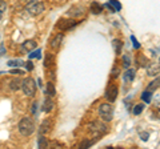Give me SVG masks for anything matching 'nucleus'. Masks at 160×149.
<instances>
[{"instance_id": "obj_1", "label": "nucleus", "mask_w": 160, "mask_h": 149, "mask_svg": "<svg viewBox=\"0 0 160 149\" xmlns=\"http://www.w3.org/2000/svg\"><path fill=\"white\" fill-rule=\"evenodd\" d=\"M19 132L22 133L23 136H31L35 132V123L31 117H23L22 120L19 121Z\"/></svg>"}, {"instance_id": "obj_2", "label": "nucleus", "mask_w": 160, "mask_h": 149, "mask_svg": "<svg viewBox=\"0 0 160 149\" xmlns=\"http://www.w3.org/2000/svg\"><path fill=\"white\" fill-rule=\"evenodd\" d=\"M99 115L102 117V120L107 121V123L111 121L113 118V107L108 103L102 104V105L99 107Z\"/></svg>"}, {"instance_id": "obj_3", "label": "nucleus", "mask_w": 160, "mask_h": 149, "mask_svg": "<svg viewBox=\"0 0 160 149\" xmlns=\"http://www.w3.org/2000/svg\"><path fill=\"white\" fill-rule=\"evenodd\" d=\"M22 89H23L24 95H27L29 97L35 96V93H36V84H35V80L31 77L24 79L22 81Z\"/></svg>"}, {"instance_id": "obj_4", "label": "nucleus", "mask_w": 160, "mask_h": 149, "mask_svg": "<svg viewBox=\"0 0 160 149\" xmlns=\"http://www.w3.org/2000/svg\"><path fill=\"white\" fill-rule=\"evenodd\" d=\"M26 9H27L28 13L32 15V16H38V15H40L44 11V4L42 2H32V3L27 4Z\"/></svg>"}, {"instance_id": "obj_5", "label": "nucleus", "mask_w": 160, "mask_h": 149, "mask_svg": "<svg viewBox=\"0 0 160 149\" xmlns=\"http://www.w3.org/2000/svg\"><path fill=\"white\" fill-rule=\"evenodd\" d=\"M89 131L92 133H95L96 136H100V135H104L107 132V125L102 121H92L89 124Z\"/></svg>"}, {"instance_id": "obj_6", "label": "nucleus", "mask_w": 160, "mask_h": 149, "mask_svg": "<svg viewBox=\"0 0 160 149\" xmlns=\"http://www.w3.org/2000/svg\"><path fill=\"white\" fill-rule=\"evenodd\" d=\"M104 96H106V99L109 103H113L118 97V88L115 85H112V84H109V85L107 87V89H106V95Z\"/></svg>"}, {"instance_id": "obj_7", "label": "nucleus", "mask_w": 160, "mask_h": 149, "mask_svg": "<svg viewBox=\"0 0 160 149\" xmlns=\"http://www.w3.org/2000/svg\"><path fill=\"white\" fill-rule=\"evenodd\" d=\"M75 26H76V23L73 20H66V19H62L59 23H56V28L59 31H67V29L72 28Z\"/></svg>"}, {"instance_id": "obj_8", "label": "nucleus", "mask_w": 160, "mask_h": 149, "mask_svg": "<svg viewBox=\"0 0 160 149\" xmlns=\"http://www.w3.org/2000/svg\"><path fill=\"white\" fill-rule=\"evenodd\" d=\"M160 73V63H149L147 64V74L148 76H158Z\"/></svg>"}, {"instance_id": "obj_9", "label": "nucleus", "mask_w": 160, "mask_h": 149, "mask_svg": "<svg viewBox=\"0 0 160 149\" xmlns=\"http://www.w3.org/2000/svg\"><path fill=\"white\" fill-rule=\"evenodd\" d=\"M35 48H36V41H35V40H27V41H24L22 46H20V51L24 52V53H27V52L33 51Z\"/></svg>"}, {"instance_id": "obj_10", "label": "nucleus", "mask_w": 160, "mask_h": 149, "mask_svg": "<svg viewBox=\"0 0 160 149\" xmlns=\"http://www.w3.org/2000/svg\"><path fill=\"white\" fill-rule=\"evenodd\" d=\"M51 125H52V123L49 120H44L42 123V125L39 127V133L40 135H47V133L51 131Z\"/></svg>"}, {"instance_id": "obj_11", "label": "nucleus", "mask_w": 160, "mask_h": 149, "mask_svg": "<svg viewBox=\"0 0 160 149\" xmlns=\"http://www.w3.org/2000/svg\"><path fill=\"white\" fill-rule=\"evenodd\" d=\"M133 79H135V69L128 68L127 71L123 73V80L126 83H131V81H133Z\"/></svg>"}, {"instance_id": "obj_12", "label": "nucleus", "mask_w": 160, "mask_h": 149, "mask_svg": "<svg viewBox=\"0 0 160 149\" xmlns=\"http://www.w3.org/2000/svg\"><path fill=\"white\" fill-rule=\"evenodd\" d=\"M62 40H63V35L62 33L56 35V36L52 39V41H51V48L52 49H59L60 44H62Z\"/></svg>"}, {"instance_id": "obj_13", "label": "nucleus", "mask_w": 160, "mask_h": 149, "mask_svg": "<svg viewBox=\"0 0 160 149\" xmlns=\"http://www.w3.org/2000/svg\"><path fill=\"white\" fill-rule=\"evenodd\" d=\"M160 87V77H156L153 81H151L148 84V87H147V91L149 92H153V91H156V89Z\"/></svg>"}, {"instance_id": "obj_14", "label": "nucleus", "mask_w": 160, "mask_h": 149, "mask_svg": "<svg viewBox=\"0 0 160 149\" xmlns=\"http://www.w3.org/2000/svg\"><path fill=\"white\" fill-rule=\"evenodd\" d=\"M89 9H91L92 13L99 15V13H102V11H103V6H102V4H99V3H96V2H93V3H91V7H89Z\"/></svg>"}, {"instance_id": "obj_15", "label": "nucleus", "mask_w": 160, "mask_h": 149, "mask_svg": "<svg viewBox=\"0 0 160 149\" xmlns=\"http://www.w3.org/2000/svg\"><path fill=\"white\" fill-rule=\"evenodd\" d=\"M84 11H83V8H72V9H69V11L67 12L68 16H75V17H79L80 15H83Z\"/></svg>"}, {"instance_id": "obj_16", "label": "nucleus", "mask_w": 160, "mask_h": 149, "mask_svg": "<svg viewBox=\"0 0 160 149\" xmlns=\"http://www.w3.org/2000/svg\"><path fill=\"white\" fill-rule=\"evenodd\" d=\"M52 108H53V101L51 100V99H46L44 100V107H43V111L44 112H51L52 111Z\"/></svg>"}, {"instance_id": "obj_17", "label": "nucleus", "mask_w": 160, "mask_h": 149, "mask_svg": "<svg viewBox=\"0 0 160 149\" xmlns=\"http://www.w3.org/2000/svg\"><path fill=\"white\" fill-rule=\"evenodd\" d=\"M46 91H47V95H48L49 97H53L55 95H56V91H55V87H53L52 83H47Z\"/></svg>"}, {"instance_id": "obj_18", "label": "nucleus", "mask_w": 160, "mask_h": 149, "mask_svg": "<svg viewBox=\"0 0 160 149\" xmlns=\"http://www.w3.org/2000/svg\"><path fill=\"white\" fill-rule=\"evenodd\" d=\"M142 100L144 101V103H151V100H152V95H151V92L149 91H146V92H143L142 93Z\"/></svg>"}, {"instance_id": "obj_19", "label": "nucleus", "mask_w": 160, "mask_h": 149, "mask_svg": "<svg viewBox=\"0 0 160 149\" xmlns=\"http://www.w3.org/2000/svg\"><path fill=\"white\" fill-rule=\"evenodd\" d=\"M19 88H22V80L15 79V80L11 81V89H12V91H18Z\"/></svg>"}, {"instance_id": "obj_20", "label": "nucleus", "mask_w": 160, "mask_h": 149, "mask_svg": "<svg viewBox=\"0 0 160 149\" xmlns=\"http://www.w3.org/2000/svg\"><path fill=\"white\" fill-rule=\"evenodd\" d=\"M113 47H115V51H116V53H122V47H123V41H120V40H113Z\"/></svg>"}, {"instance_id": "obj_21", "label": "nucleus", "mask_w": 160, "mask_h": 149, "mask_svg": "<svg viewBox=\"0 0 160 149\" xmlns=\"http://www.w3.org/2000/svg\"><path fill=\"white\" fill-rule=\"evenodd\" d=\"M136 61L139 63V65H140V67H144V65H147V63H148L147 57L144 56V55H139V56H138V60H136Z\"/></svg>"}, {"instance_id": "obj_22", "label": "nucleus", "mask_w": 160, "mask_h": 149, "mask_svg": "<svg viewBox=\"0 0 160 149\" xmlns=\"http://www.w3.org/2000/svg\"><path fill=\"white\" fill-rule=\"evenodd\" d=\"M38 144H39V148H46V147H48V140L46 137H43V135H40Z\"/></svg>"}, {"instance_id": "obj_23", "label": "nucleus", "mask_w": 160, "mask_h": 149, "mask_svg": "<svg viewBox=\"0 0 160 149\" xmlns=\"http://www.w3.org/2000/svg\"><path fill=\"white\" fill-rule=\"evenodd\" d=\"M8 65L9 67H22V65H24V61H22V60H9Z\"/></svg>"}, {"instance_id": "obj_24", "label": "nucleus", "mask_w": 160, "mask_h": 149, "mask_svg": "<svg viewBox=\"0 0 160 149\" xmlns=\"http://www.w3.org/2000/svg\"><path fill=\"white\" fill-rule=\"evenodd\" d=\"M143 109H144V104H138V105H135L133 115H140V113L143 112Z\"/></svg>"}, {"instance_id": "obj_25", "label": "nucleus", "mask_w": 160, "mask_h": 149, "mask_svg": "<svg viewBox=\"0 0 160 149\" xmlns=\"http://www.w3.org/2000/svg\"><path fill=\"white\" fill-rule=\"evenodd\" d=\"M40 52H42V51H40V49H38V51L29 53V59H40V57H42V53H40Z\"/></svg>"}, {"instance_id": "obj_26", "label": "nucleus", "mask_w": 160, "mask_h": 149, "mask_svg": "<svg viewBox=\"0 0 160 149\" xmlns=\"http://www.w3.org/2000/svg\"><path fill=\"white\" fill-rule=\"evenodd\" d=\"M131 40H132V46H133V48H135V49H139V48H140V44L138 43L136 37H135V36H131Z\"/></svg>"}, {"instance_id": "obj_27", "label": "nucleus", "mask_w": 160, "mask_h": 149, "mask_svg": "<svg viewBox=\"0 0 160 149\" xmlns=\"http://www.w3.org/2000/svg\"><path fill=\"white\" fill-rule=\"evenodd\" d=\"M92 144H93V141H84L80 144V148H88V147H91Z\"/></svg>"}, {"instance_id": "obj_28", "label": "nucleus", "mask_w": 160, "mask_h": 149, "mask_svg": "<svg viewBox=\"0 0 160 149\" xmlns=\"http://www.w3.org/2000/svg\"><path fill=\"white\" fill-rule=\"evenodd\" d=\"M53 60V57L52 56H48V55H47V57H46V64H44V65H46V67H48V65H51V61Z\"/></svg>"}, {"instance_id": "obj_29", "label": "nucleus", "mask_w": 160, "mask_h": 149, "mask_svg": "<svg viewBox=\"0 0 160 149\" xmlns=\"http://www.w3.org/2000/svg\"><path fill=\"white\" fill-rule=\"evenodd\" d=\"M129 64H131V63H129V57H128V56H124V67L128 68Z\"/></svg>"}, {"instance_id": "obj_30", "label": "nucleus", "mask_w": 160, "mask_h": 149, "mask_svg": "<svg viewBox=\"0 0 160 149\" xmlns=\"http://www.w3.org/2000/svg\"><path fill=\"white\" fill-rule=\"evenodd\" d=\"M38 105H39L38 103H33V105H32V113L33 115H36L38 113Z\"/></svg>"}, {"instance_id": "obj_31", "label": "nucleus", "mask_w": 160, "mask_h": 149, "mask_svg": "<svg viewBox=\"0 0 160 149\" xmlns=\"http://www.w3.org/2000/svg\"><path fill=\"white\" fill-rule=\"evenodd\" d=\"M6 8H7V6H6V3L3 2V0H0V9H2V11L4 12L6 11Z\"/></svg>"}, {"instance_id": "obj_32", "label": "nucleus", "mask_w": 160, "mask_h": 149, "mask_svg": "<svg viewBox=\"0 0 160 149\" xmlns=\"http://www.w3.org/2000/svg\"><path fill=\"white\" fill-rule=\"evenodd\" d=\"M140 136H142V140L143 141H147L148 140V133H142Z\"/></svg>"}, {"instance_id": "obj_33", "label": "nucleus", "mask_w": 160, "mask_h": 149, "mask_svg": "<svg viewBox=\"0 0 160 149\" xmlns=\"http://www.w3.org/2000/svg\"><path fill=\"white\" fill-rule=\"evenodd\" d=\"M26 68H27V69H29V71H31V69H32V64H31V61H28V63L26 64Z\"/></svg>"}, {"instance_id": "obj_34", "label": "nucleus", "mask_w": 160, "mask_h": 149, "mask_svg": "<svg viewBox=\"0 0 160 149\" xmlns=\"http://www.w3.org/2000/svg\"><path fill=\"white\" fill-rule=\"evenodd\" d=\"M11 73H12V74H20L22 72H20L19 69H13V71H11Z\"/></svg>"}, {"instance_id": "obj_35", "label": "nucleus", "mask_w": 160, "mask_h": 149, "mask_svg": "<svg viewBox=\"0 0 160 149\" xmlns=\"http://www.w3.org/2000/svg\"><path fill=\"white\" fill-rule=\"evenodd\" d=\"M4 52H6V48H4V47H0V56H2V55H4Z\"/></svg>"}, {"instance_id": "obj_36", "label": "nucleus", "mask_w": 160, "mask_h": 149, "mask_svg": "<svg viewBox=\"0 0 160 149\" xmlns=\"http://www.w3.org/2000/svg\"><path fill=\"white\" fill-rule=\"evenodd\" d=\"M2 16H3V11L0 9V19H2Z\"/></svg>"}, {"instance_id": "obj_37", "label": "nucleus", "mask_w": 160, "mask_h": 149, "mask_svg": "<svg viewBox=\"0 0 160 149\" xmlns=\"http://www.w3.org/2000/svg\"><path fill=\"white\" fill-rule=\"evenodd\" d=\"M24 2H29V0H24Z\"/></svg>"}]
</instances>
